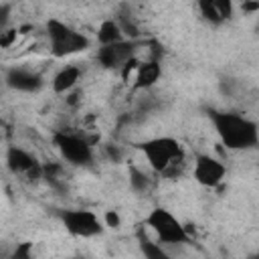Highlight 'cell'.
<instances>
[{
    "label": "cell",
    "instance_id": "cell-1",
    "mask_svg": "<svg viewBox=\"0 0 259 259\" xmlns=\"http://www.w3.org/2000/svg\"><path fill=\"white\" fill-rule=\"evenodd\" d=\"M208 119L212 121V127L221 140V144L227 150L241 152V150H253L259 142L257 123L237 111H219L210 109Z\"/></svg>",
    "mask_w": 259,
    "mask_h": 259
},
{
    "label": "cell",
    "instance_id": "cell-2",
    "mask_svg": "<svg viewBox=\"0 0 259 259\" xmlns=\"http://www.w3.org/2000/svg\"><path fill=\"white\" fill-rule=\"evenodd\" d=\"M138 148L146 156L150 168L158 174L176 176L180 172L178 166L184 164V150H182L180 142L170 138V136L150 138V140L138 144Z\"/></svg>",
    "mask_w": 259,
    "mask_h": 259
},
{
    "label": "cell",
    "instance_id": "cell-3",
    "mask_svg": "<svg viewBox=\"0 0 259 259\" xmlns=\"http://www.w3.org/2000/svg\"><path fill=\"white\" fill-rule=\"evenodd\" d=\"M47 36H49V51L57 59H65V57L83 53L91 45V40L83 32H79L77 28H73L57 18L47 20Z\"/></svg>",
    "mask_w": 259,
    "mask_h": 259
},
{
    "label": "cell",
    "instance_id": "cell-4",
    "mask_svg": "<svg viewBox=\"0 0 259 259\" xmlns=\"http://www.w3.org/2000/svg\"><path fill=\"white\" fill-rule=\"evenodd\" d=\"M144 225L152 229L156 235V241L162 245H188L190 243V233L186 227L164 206H156L148 212Z\"/></svg>",
    "mask_w": 259,
    "mask_h": 259
},
{
    "label": "cell",
    "instance_id": "cell-5",
    "mask_svg": "<svg viewBox=\"0 0 259 259\" xmlns=\"http://www.w3.org/2000/svg\"><path fill=\"white\" fill-rule=\"evenodd\" d=\"M53 142L59 150V154L63 156V160H67L73 166H89L93 160V148L91 142L85 140L79 134H71V132H57L53 136Z\"/></svg>",
    "mask_w": 259,
    "mask_h": 259
},
{
    "label": "cell",
    "instance_id": "cell-6",
    "mask_svg": "<svg viewBox=\"0 0 259 259\" xmlns=\"http://www.w3.org/2000/svg\"><path fill=\"white\" fill-rule=\"evenodd\" d=\"M61 223L65 231L73 237L91 239L103 233V221L87 208H67L61 212Z\"/></svg>",
    "mask_w": 259,
    "mask_h": 259
},
{
    "label": "cell",
    "instance_id": "cell-7",
    "mask_svg": "<svg viewBox=\"0 0 259 259\" xmlns=\"http://www.w3.org/2000/svg\"><path fill=\"white\" fill-rule=\"evenodd\" d=\"M4 162L14 176H22L28 182H36L38 178H42V164L20 146H8Z\"/></svg>",
    "mask_w": 259,
    "mask_h": 259
},
{
    "label": "cell",
    "instance_id": "cell-8",
    "mask_svg": "<svg viewBox=\"0 0 259 259\" xmlns=\"http://www.w3.org/2000/svg\"><path fill=\"white\" fill-rule=\"evenodd\" d=\"M136 49H138V40L123 38V40H117V42L99 45L95 59H97V63H99L105 71H117V69H121L130 59L136 57Z\"/></svg>",
    "mask_w": 259,
    "mask_h": 259
},
{
    "label": "cell",
    "instance_id": "cell-9",
    "mask_svg": "<svg viewBox=\"0 0 259 259\" xmlns=\"http://www.w3.org/2000/svg\"><path fill=\"white\" fill-rule=\"evenodd\" d=\"M225 174H227V166L221 160H217V158H212L208 154H198L194 158L192 176L200 186L214 188L225 180Z\"/></svg>",
    "mask_w": 259,
    "mask_h": 259
},
{
    "label": "cell",
    "instance_id": "cell-10",
    "mask_svg": "<svg viewBox=\"0 0 259 259\" xmlns=\"http://www.w3.org/2000/svg\"><path fill=\"white\" fill-rule=\"evenodd\" d=\"M4 83L12 91L38 93L42 89V85H45V79L36 71H30V69H24V67H10L4 73Z\"/></svg>",
    "mask_w": 259,
    "mask_h": 259
},
{
    "label": "cell",
    "instance_id": "cell-11",
    "mask_svg": "<svg viewBox=\"0 0 259 259\" xmlns=\"http://www.w3.org/2000/svg\"><path fill=\"white\" fill-rule=\"evenodd\" d=\"M162 77V63L160 59H148V61H142L138 63L136 67V77H134V83H132V89L134 91H146V89H152Z\"/></svg>",
    "mask_w": 259,
    "mask_h": 259
},
{
    "label": "cell",
    "instance_id": "cell-12",
    "mask_svg": "<svg viewBox=\"0 0 259 259\" xmlns=\"http://www.w3.org/2000/svg\"><path fill=\"white\" fill-rule=\"evenodd\" d=\"M79 79H81V69L77 65H67L55 73V77L51 81V89L57 95H65L79 83Z\"/></svg>",
    "mask_w": 259,
    "mask_h": 259
},
{
    "label": "cell",
    "instance_id": "cell-13",
    "mask_svg": "<svg viewBox=\"0 0 259 259\" xmlns=\"http://www.w3.org/2000/svg\"><path fill=\"white\" fill-rule=\"evenodd\" d=\"M113 20L117 22V26H119V30L123 32L125 38L136 40L140 36V26H138V22H136V18H134V14L127 6H121L117 10V14L113 16Z\"/></svg>",
    "mask_w": 259,
    "mask_h": 259
},
{
    "label": "cell",
    "instance_id": "cell-14",
    "mask_svg": "<svg viewBox=\"0 0 259 259\" xmlns=\"http://www.w3.org/2000/svg\"><path fill=\"white\" fill-rule=\"evenodd\" d=\"M138 245H140V251L146 259H170V253L164 249V245L148 239L144 231L138 233Z\"/></svg>",
    "mask_w": 259,
    "mask_h": 259
},
{
    "label": "cell",
    "instance_id": "cell-15",
    "mask_svg": "<svg viewBox=\"0 0 259 259\" xmlns=\"http://www.w3.org/2000/svg\"><path fill=\"white\" fill-rule=\"evenodd\" d=\"M123 38L125 36L119 30V26L113 18H105L97 28V42L99 45H109V42H117V40H123Z\"/></svg>",
    "mask_w": 259,
    "mask_h": 259
},
{
    "label": "cell",
    "instance_id": "cell-16",
    "mask_svg": "<svg viewBox=\"0 0 259 259\" xmlns=\"http://www.w3.org/2000/svg\"><path fill=\"white\" fill-rule=\"evenodd\" d=\"M150 186H152V178L144 170H140L136 166H130V188L138 194H144V192L150 190Z\"/></svg>",
    "mask_w": 259,
    "mask_h": 259
},
{
    "label": "cell",
    "instance_id": "cell-17",
    "mask_svg": "<svg viewBox=\"0 0 259 259\" xmlns=\"http://www.w3.org/2000/svg\"><path fill=\"white\" fill-rule=\"evenodd\" d=\"M196 6H198L200 16H202L208 24H212V26L223 24V20H221V16H219V12H217L214 0H196Z\"/></svg>",
    "mask_w": 259,
    "mask_h": 259
},
{
    "label": "cell",
    "instance_id": "cell-18",
    "mask_svg": "<svg viewBox=\"0 0 259 259\" xmlns=\"http://www.w3.org/2000/svg\"><path fill=\"white\" fill-rule=\"evenodd\" d=\"M214 6H217V12H219L223 22L233 18V12H235V2L233 0H214Z\"/></svg>",
    "mask_w": 259,
    "mask_h": 259
},
{
    "label": "cell",
    "instance_id": "cell-19",
    "mask_svg": "<svg viewBox=\"0 0 259 259\" xmlns=\"http://www.w3.org/2000/svg\"><path fill=\"white\" fill-rule=\"evenodd\" d=\"M10 16H12V4L10 2H2L0 4V32L8 28Z\"/></svg>",
    "mask_w": 259,
    "mask_h": 259
},
{
    "label": "cell",
    "instance_id": "cell-20",
    "mask_svg": "<svg viewBox=\"0 0 259 259\" xmlns=\"http://www.w3.org/2000/svg\"><path fill=\"white\" fill-rule=\"evenodd\" d=\"M16 34H18L16 28H6V30H2V32H0V49L12 47L14 40H16Z\"/></svg>",
    "mask_w": 259,
    "mask_h": 259
},
{
    "label": "cell",
    "instance_id": "cell-21",
    "mask_svg": "<svg viewBox=\"0 0 259 259\" xmlns=\"http://www.w3.org/2000/svg\"><path fill=\"white\" fill-rule=\"evenodd\" d=\"M105 154H107V158L113 160V162H119V160H121V150H119L117 146H113V144L105 146Z\"/></svg>",
    "mask_w": 259,
    "mask_h": 259
},
{
    "label": "cell",
    "instance_id": "cell-22",
    "mask_svg": "<svg viewBox=\"0 0 259 259\" xmlns=\"http://www.w3.org/2000/svg\"><path fill=\"white\" fill-rule=\"evenodd\" d=\"M119 223H121V221H119V214H117L115 210H107V212H105V225H107V227L117 229Z\"/></svg>",
    "mask_w": 259,
    "mask_h": 259
},
{
    "label": "cell",
    "instance_id": "cell-23",
    "mask_svg": "<svg viewBox=\"0 0 259 259\" xmlns=\"http://www.w3.org/2000/svg\"><path fill=\"white\" fill-rule=\"evenodd\" d=\"M28 249H30V243H24L22 247L14 251V257H28Z\"/></svg>",
    "mask_w": 259,
    "mask_h": 259
}]
</instances>
